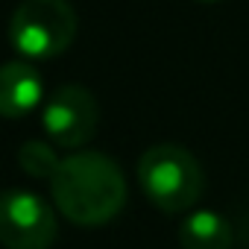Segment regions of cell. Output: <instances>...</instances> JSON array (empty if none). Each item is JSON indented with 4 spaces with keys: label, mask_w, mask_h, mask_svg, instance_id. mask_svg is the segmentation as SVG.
<instances>
[{
    "label": "cell",
    "mask_w": 249,
    "mask_h": 249,
    "mask_svg": "<svg viewBox=\"0 0 249 249\" xmlns=\"http://www.w3.org/2000/svg\"><path fill=\"white\" fill-rule=\"evenodd\" d=\"M50 194L62 217L76 226H103L126 205V176L120 164L97 150L71 153L50 176Z\"/></svg>",
    "instance_id": "cell-1"
},
{
    "label": "cell",
    "mask_w": 249,
    "mask_h": 249,
    "mask_svg": "<svg viewBox=\"0 0 249 249\" xmlns=\"http://www.w3.org/2000/svg\"><path fill=\"white\" fill-rule=\"evenodd\" d=\"M138 185L144 196L164 214L191 211L202 191L205 173L196 156L179 144H156L138 159Z\"/></svg>",
    "instance_id": "cell-2"
},
{
    "label": "cell",
    "mask_w": 249,
    "mask_h": 249,
    "mask_svg": "<svg viewBox=\"0 0 249 249\" xmlns=\"http://www.w3.org/2000/svg\"><path fill=\"white\" fill-rule=\"evenodd\" d=\"M76 30L79 18L68 0H24L9 18V44L21 59L50 62L73 44Z\"/></svg>",
    "instance_id": "cell-3"
},
{
    "label": "cell",
    "mask_w": 249,
    "mask_h": 249,
    "mask_svg": "<svg viewBox=\"0 0 249 249\" xmlns=\"http://www.w3.org/2000/svg\"><path fill=\"white\" fill-rule=\"evenodd\" d=\"M56 211L27 188L0 194V243L6 249H50L56 243Z\"/></svg>",
    "instance_id": "cell-4"
},
{
    "label": "cell",
    "mask_w": 249,
    "mask_h": 249,
    "mask_svg": "<svg viewBox=\"0 0 249 249\" xmlns=\"http://www.w3.org/2000/svg\"><path fill=\"white\" fill-rule=\"evenodd\" d=\"M97 120H100V108L94 94L76 82L59 85L41 108L44 135L62 150L85 147L97 132Z\"/></svg>",
    "instance_id": "cell-5"
},
{
    "label": "cell",
    "mask_w": 249,
    "mask_h": 249,
    "mask_svg": "<svg viewBox=\"0 0 249 249\" xmlns=\"http://www.w3.org/2000/svg\"><path fill=\"white\" fill-rule=\"evenodd\" d=\"M44 82L30 59H12L0 65V117H27L41 106Z\"/></svg>",
    "instance_id": "cell-6"
},
{
    "label": "cell",
    "mask_w": 249,
    "mask_h": 249,
    "mask_svg": "<svg viewBox=\"0 0 249 249\" xmlns=\"http://www.w3.org/2000/svg\"><path fill=\"white\" fill-rule=\"evenodd\" d=\"M179 243L182 249H231V226L223 214L199 208L179 223Z\"/></svg>",
    "instance_id": "cell-7"
},
{
    "label": "cell",
    "mask_w": 249,
    "mask_h": 249,
    "mask_svg": "<svg viewBox=\"0 0 249 249\" xmlns=\"http://www.w3.org/2000/svg\"><path fill=\"white\" fill-rule=\"evenodd\" d=\"M59 153H56V144L53 141H41V138H30L18 147V164L27 176L33 179H47L56 173L59 167Z\"/></svg>",
    "instance_id": "cell-8"
},
{
    "label": "cell",
    "mask_w": 249,
    "mask_h": 249,
    "mask_svg": "<svg viewBox=\"0 0 249 249\" xmlns=\"http://www.w3.org/2000/svg\"><path fill=\"white\" fill-rule=\"evenodd\" d=\"M199 3H217V0H199Z\"/></svg>",
    "instance_id": "cell-9"
}]
</instances>
